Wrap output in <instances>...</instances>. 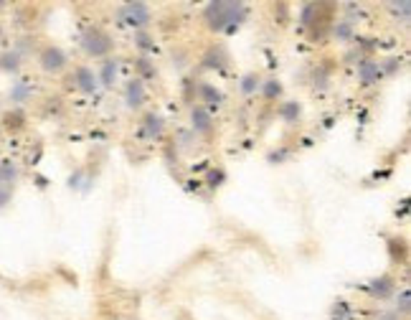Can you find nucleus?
<instances>
[{"mask_svg":"<svg viewBox=\"0 0 411 320\" xmlns=\"http://www.w3.org/2000/svg\"><path fill=\"white\" fill-rule=\"evenodd\" d=\"M244 16H246V8L242 3H211L206 10V18L213 25V31H226L239 23Z\"/></svg>","mask_w":411,"mask_h":320,"instance_id":"f257e3e1","label":"nucleus"},{"mask_svg":"<svg viewBox=\"0 0 411 320\" xmlns=\"http://www.w3.org/2000/svg\"><path fill=\"white\" fill-rule=\"evenodd\" d=\"M82 46L89 56H104L109 54L112 49V38H109L107 31H102V28H86L84 38H82Z\"/></svg>","mask_w":411,"mask_h":320,"instance_id":"f03ea898","label":"nucleus"},{"mask_svg":"<svg viewBox=\"0 0 411 320\" xmlns=\"http://www.w3.org/2000/svg\"><path fill=\"white\" fill-rule=\"evenodd\" d=\"M67 67V54L59 49V46H46L41 51V69L49 71V74H56L61 69Z\"/></svg>","mask_w":411,"mask_h":320,"instance_id":"7ed1b4c3","label":"nucleus"},{"mask_svg":"<svg viewBox=\"0 0 411 320\" xmlns=\"http://www.w3.org/2000/svg\"><path fill=\"white\" fill-rule=\"evenodd\" d=\"M122 16L137 28V25L148 23V16H150V13H148V5H143V3H130V5L122 8Z\"/></svg>","mask_w":411,"mask_h":320,"instance_id":"20e7f679","label":"nucleus"},{"mask_svg":"<svg viewBox=\"0 0 411 320\" xmlns=\"http://www.w3.org/2000/svg\"><path fill=\"white\" fill-rule=\"evenodd\" d=\"M74 79H76V87H79L82 92L92 94L94 89H97V82H94V74H92V71H89V69H86V67H79V69H76Z\"/></svg>","mask_w":411,"mask_h":320,"instance_id":"39448f33","label":"nucleus"},{"mask_svg":"<svg viewBox=\"0 0 411 320\" xmlns=\"http://www.w3.org/2000/svg\"><path fill=\"white\" fill-rule=\"evenodd\" d=\"M191 119H193V127L198 130V133H211V127H213L211 115L203 110V107H196V110L191 112Z\"/></svg>","mask_w":411,"mask_h":320,"instance_id":"423d86ee","label":"nucleus"},{"mask_svg":"<svg viewBox=\"0 0 411 320\" xmlns=\"http://www.w3.org/2000/svg\"><path fill=\"white\" fill-rule=\"evenodd\" d=\"M391 293H394V279L391 277L373 279V285H371V295L373 297H388Z\"/></svg>","mask_w":411,"mask_h":320,"instance_id":"0eeeda50","label":"nucleus"},{"mask_svg":"<svg viewBox=\"0 0 411 320\" xmlns=\"http://www.w3.org/2000/svg\"><path fill=\"white\" fill-rule=\"evenodd\" d=\"M145 102V89L140 82H130V87H127V104L130 107H140Z\"/></svg>","mask_w":411,"mask_h":320,"instance_id":"6e6552de","label":"nucleus"},{"mask_svg":"<svg viewBox=\"0 0 411 320\" xmlns=\"http://www.w3.org/2000/svg\"><path fill=\"white\" fill-rule=\"evenodd\" d=\"M21 67V54L18 51H3L0 54V69L3 71H16Z\"/></svg>","mask_w":411,"mask_h":320,"instance_id":"1a4fd4ad","label":"nucleus"},{"mask_svg":"<svg viewBox=\"0 0 411 320\" xmlns=\"http://www.w3.org/2000/svg\"><path fill=\"white\" fill-rule=\"evenodd\" d=\"M18 178V168L10 163V160H5V163H0V181H5V183H10V181H16Z\"/></svg>","mask_w":411,"mask_h":320,"instance_id":"9d476101","label":"nucleus"},{"mask_svg":"<svg viewBox=\"0 0 411 320\" xmlns=\"http://www.w3.org/2000/svg\"><path fill=\"white\" fill-rule=\"evenodd\" d=\"M257 87H259V79H257V74H246V76H244V82H242V92L244 94H252Z\"/></svg>","mask_w":411,"mask_h":320,"instance_id":"9b49d317","label":"nucleus"},{"mask_svg":"<svg viewBox=\"0 0 411 320\" xmlns=\"http://www.w3.org/2000/svg\"><path fill=\"white\" fill-rule=\"evenodd\" d=\"M145 125H148V133H150V135H158L160 130H163V119L155 117V115H148V122H145Z\"/></svg>","mask_w":411,"mask_h":320,"instance_id":"f8f14e48","label":"nucleus"},{"mask_svg":"<svg viewBox=\"0 0 411 320\" xmlns=\"http://www.w3.org/2000/svg\"><path fill=\"white\" fill-rule=\"evenodd\" d=\"M361 76H363V82H371L373 76H378V69H376V64H363V69H361Z\"/></svg>","mask_w":411,"mask_h":320,"instance_id":"ddd939ff","label":"nucleus"},{"mask_svg":"<svg viewBox=\"0 0 411 320\" xmlns=\"http://www.w3.org/2000/svg\"><path fill=\"white\" fill-rule=\"evenodd\" d=\"M282 115H285V117H294V115H300V107H297V104H287Z\"/></svg>","mask_w":411,"mask_h":320,"instance_id":"4468645a","label":"nucleus"},{"mask_svg":"<svg viewBox=\"0 0 411 320\" xmlns=\"http://www.w3.org/2000/svg\"><path fill=\"white\" fill-rule=\"evenodd\" d=\"M279 94V82H269L267 84V97H277Z\"/></svg>","mask_w":411,"mask_h":320,"instance_id":"2eb2a0df","label":"nucleus"},{"mask_svg":"<svg viewBox=\"0 0 411 320\" xmlns=\"http://www.w3.org/2000/svg\"><path fill=\"white\" fill-rule=\"evenodd\" d=\"M409 310V293H401V312Z\"/></svg>","mask_w":411,"mask_h":320,"instance_id":"dca6fc26","label":"nucleus"},{"mask_svg":"<svg viewBox=\"0 0 411 320\" xmlns=\"http://www.w3.org/2000/svg\"><path fill=\"white\" fill-rule=\"evenodd\" d=\"M104 69H107V71H104V82L109 84V82H112V69H115V64H107Z\"/></svg>","mask_w":411,"mask_h":320,"instance_id":"f3484780","label":"nucleus"},{"mask_svg":"<svg viewBox=\"0 0 411 320\" xmlns=\"http://www.w3.org/2000/svg\"><path fill=\"white\" fill-rule=\"evenodd\" d=\"M8 198H10L8 191H3V188H0V206H5V203H8Z\"/></svg>","mask_w":411,"mask_h":320,"instance_id":"a211bd4d","label":"nucleus"},{"mask_svg":"<svg viewBox=\"0 0 411 320\" xmlns=\"http://www.w3.org/2000/svg\"><path fill=\"white\" fill-rule=\"evenodd\" d=\"M0 8H3V3H0Z\"/></svg>","mask_w":411,"mask_h":320,"instance_id":"6ab92c4d","label":"nucleus"},{"mask_svg":"<svg viewBox=\"0 0 411 320\" xmlns=\"http://www.w3.org/2000/svg\"><path fill=\"white\" fill-rule=\"evenodd\" d=\"M0 34H3V31H0Z\"/></svg>","mask_w":411,"mask_h":320,"instance_id":"aec40b11","label":"nucleus"}]
</instances>
